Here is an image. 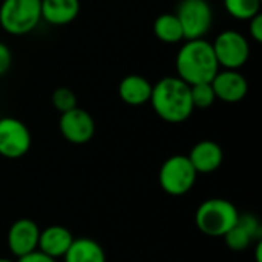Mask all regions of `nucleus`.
<instances>
[{"label": "nucleus", "mask_w": 262, "mask_h": 262, "mask_svg": "<svg viewBox=\"0 0 262 262\" xmlns=\"http://www.w3.org/2000/svg\"><path fill=\"white\" fill-rule=\"evenodd\" d=\"M239 212L233 203L224 198H210L201 203L195 212V224L207 236L223 238L236 226Z\"/></svg>", "instance_id": "7ed1b4c3"}, {"label": "nucleus", "mask_w": 262, "mask_h": 262, "mask_svg": "<svg viewBox=\"0 0 262 262\" xmlns=\"http://www.w3.org/2000/svg\"><path fill=\"white\" fill-rule=\"evenodd\" d=\"M64 262H106L103 247L92 238H77L63 256Z\"/></svg>", "instance_id": "dca6fc26"}, {"label": "nucleus", "mask_w": 262, "mask_h": 262, "mask_svg": "<svg viewBox=\"0 0 262 262\" xmlns=\"http://www.w3.org/2000/svg\"><path fill=\"white\" fill-rule=\"evenodd\" d=\"M80 14V0H41V20L51 26H66Z\"/></svg>", "instance_id": "4468645a"}, {"label": "nucleus", "mask_w": 262, "mask_h": 262, "mask_svg": "<svg viewBox=\"0 0 262 262\" xmlns=\"http://www.w3.org/2000/svg\"><path fill=\"white\" fill-rule=\"evenodd\" d=\"M41 21V0H3L0 28L9 35H26Z\"/></svg>", "instance_id": "20e7f679"}, {"label": "nucleus", "mask_w": 262, "mask_h": 262, "mask_svg": "<svg viewBox=\"0 0 262 262\" xmlns=\"http://www.w3.org/2000/svg\"><path fill=\"white\" fill-rule=\"evenodd\" d=\"M40 227L29 218H21L12 223L8 230V249L15 258L26 256L38 247Z\"/></svg>", "instance_id": "9d476101"}, {"label": "nucleus", "mask_w": 262, "mask_h": 262, "mask_svg": "<svg viewBox=\"0 0 262 262\" xmlns=\"http://www.w3.org/2000/svg\"><path fill=\"white\" fill-rule=\"evenodd\" d=\"M178 78L189 86L210 83L220 71L212 43L206 38L186 40L175 57Z\"/></svg>", "instance_id": "f03ea898"}, {"label": "nucleus", "mask_w": 262, "mask_h": 262, "mask_svg": "<svg viewBox=\"0 0 262 262\" xmlns=\"http://www.w3.org/2000/svg\"><path fill=\"white\" fill-rule=\"evenodd\" d=\"M152 94V83L138 74L126 75L118 84V95L123 103L129 106H143L149 103Z\"/></svg>", "instance_id": "2eb2a0df"}, {"label": "nucleus", "mask_w": 262, "mask_h": 262, "mask_svg": "<svg viewBox=\"0 0 262 262\" xmlns=\"http://www.w3.org/2000/svg\"><path fill=\"white\" fill-rule=\"evenodd\" d=\"M52 106L60 112L64 114L77 107V95L69 88H57L51 97Z\"/></svg>", "instance_id": "412c9836"}, {"label": "nucleus", "mask_w": 262, "mask_h": 262, "mask_svg": "<svg viewBox=\"0 0 262 262\" xmlns=\"http://www.w3.org/2000/svg\"><path fill=\"white\" fill-rule=\"evenodd\" d=\"M12 61V54L8 48V45L0 41V75L6 74Z\"/></svg>", "instance_id": "b1692460"}, {"label": "nucleus", "mask_w": 262, "mask_h": 262, "mask_svg": "<svg viewBox=\"0 0 262 262\" xmlns=\"http://www.w3.org/2000/svg\"><path fill=\"white\" fill-rule=\"evenodd\" d=\"M216 61L223 69L239 71L250 58V45L246 35L235 29L223 31L212 43Z\"/></svg>", "instance_id": "423d86ee"}, {"label": "nucleus", "mask_w": 262, "mask_h": 262, "mask_svg": "<svg viewBox=\"0 0 262 262\" xmlns=\"http://www.w3.org/2000/svg\"><path fill=\"white\" fill-rule=\"evenodd\" d=\"M149 103L161 120L172 124L189 120L195 111L190 98V86L181 78L172 75L152 84Z\"/></svg>", "instance_id": "f257e3e1"}, {"label": "nucleus", "mask_w": 262, "mask_h": 262, "mask_svg": "<svg viewBox=\"0 0 262 262\" xmlns=\"http://www.w3.org/2000/svg\"><path fill=\"white\" fill-rule=\"evenodd\" d=\"M0 262H14V261H11V259H6V258H0Z\"/></svg>", "instance_id": "a878e982"}, {"label": "nucleus", "mask_w": 262, "mask_h": 262, "mask_svg": "<svg viewBox=\"0 0 262 262\" xmlns=\"http://www.w3.org/2000/svg\"><path fill=\"white\" fill-rule=\"evenodd\" d=\"M17 262H57V261H55V259H52V258H49V256H46L45 253H41V252L35 250V252H32V253H29V255H26V256L17 258Z\"/></svg>", "instance_id": "393cba45"}, {"label": "nucleus", "mask_w": 262, "mask_h": 262, "mask_svg": "<svg viewBox=\"0 0 262 262\" xmlns=\"http://www.w3.org/2000/svg\"><path fill=\"white\" fill-rule=\"evenodd\" d=\"M74 239L75 238L72 236L71 230H68L66 227L49 226V227L40 230L37 250L52 259L63 258L66 255V252L69 250Z\"/></svg>", "instance_id": "f8f14e48"}, {"label": "nucleus", "mask_w": 262, "mask_h": 262, "mask_svg": "<svg viewBox=\"0 0 262 262\" xmlns=\"http://www.w3.org/2000/svg\"><path fill=\"white\" fill-rule=\"evenodd\" d=\"M249 34L250 37L256 41L261 43L262 41V14H256L255 17H252L249 20Z\"/></svg>", "instance_id": "5701e85b"}, {"label": "nucleus", "mask_w": 262, "mask_h": 262, "mask_svg": "<svg viewBox=\"0 0 262 262\" xmlns=\"http://www.w3.org/2000/svg\"><path fill=\"white\" fill-rule=\"evenodd\" d=\"M216 100L224 103H239L249 92V83L239 71L223 69L210 81Z\"/></svg>", "instance_id": "9b49d317"}, {"label": "nucleus", "mask_w": 262, "mask_h": 262, "mask_svg": "<svg viewBox=\"0 0 262 262\" xmlns=\"http://www.w3.org/2000/svg\"><path fill=\"white\" fill-rule=\"evenodd\" d=\"M154 34L160 41L167 43V45H175V43H180L181 40H184L183 28H181L177 15L170 14V12L161 14L155 18Z\"/></svg>", "instance_id": "f3484780"}, {"label": "nucleus", "mask_w": 262, "mask_h": 262, "mask_svg": "<svg viewBox=\"0 0 262 262\" xmlns=\"http://www.w3.org/2000/svg\"><path fill=\"white\" fill-rule=\"evenodd\" d=\"M187 158L190 160L196 173H212L223 164L224 152L218 143L212 140H203L192 147Z\"/></svg>", "instance_id": "ddd939ff"}, {"label": "nucleus", "mask_w": 262, "mask_h": 262, "mask_svg": "<svg viewBox=\"0 0 262 262\" xmlns=\"http://www.w3.org/2000/svg\"><path fill=\"white\" fill-rule=\"evenodd\" d=\"M58 129L61 137L72 144H86L94 138L95 134V121L92 115L81 109L75 107L60 115Z\"/></svg>", "instance_id": "1a4fd4ad"}, {"label": "nucleus", "mask_w": 262, "mask_h": 262, "mask_svg": "<svg viewBox=\"0 0 262 262\" xmlns=\"http://www.w3.org/2000/svg\"><path fill=\"white\" fill-rule=\"evenodd\" d=\"M190 98H192L193 109H209L216 101L210 83H200L190 86Z\"/></svg>", "instance_id": "6ab92c4d"}, {"label": "nucleus", "mask_w": 262, "mask_h": 262, "mask_svg": "<svg viewBox=\"0 0 262 262\" xmlns=\"http://www.w3.org/2000/svg\"><path fill=\"white\" fill-rule=\"evenodd\" d=\"M262 0H224L226 11L236 20H250L261 12Z\"/></svg>", "instance_id": "a211bd4d"}, {"label": "nucleus", "mask_w": 262, "mask_h": 262, "mask_svg": "<svg viewBox=\"0 0 262 262\" xmlns=\"http://www.w3.org/2000/svg\"><path fill=\"white\" fill-rule=\"evenodd\" d=\"M32 144V135L29 127L14 118H0V157L8 160H18L25 157Z\"/></svg>", "instance_id": "6e6552de"}, {"label": "nucleus", "mask_w": 262, "mask_h": 262, "mask_svg": "<svg viewBox=\"0 0 262 262\" xmlns=\"http://www.w3.org/2000/svg\"><path fill=\"white\" fill-rule=\"evenodd\" d=\"M196 170L187 155H173L167 158L158 172L160 187L172 196H183L192 190L196 183Z\"/></svg>", "instance_id": "39448f33"}, {"label": "nucleus", "mask_w": 262, "mask_h": 262, "mask_svg": "<svg viewBox=\"0 0 262 262\" xmlns=\"http://www.w3.org/2000/svg\"><path fill=\"white\" fill-rule=\"evenodd\" d=\"M238 224H239V226H241L253 239H259L262 236L261 223L258 221L256 216H253V215H250V213H246V215H241V213H239Z\"/></svg>", "instance_id": "4be33fe9"}, {"label": "nucleus", "mask_w": 262, "mask_h": 262, "mask_svg": "<svg viewBox=\"0 0 262 262\" xmlns=\"http://www.w3.org/2000/svg\"><path fill=\"white\" fill-rule=\"evenodd\" d=\"M184 40L204 38L213 23V11L207 0H181L175 12Z\"/></svg>", "instance_id": "0eeeda50"}, {"label": "nucleus", "mask_w": 262, "mask_h": 262, "mask_svg": "<svg viewBox=\"0 0 262 262\" xmlns=\"http://www.w3.org/2000/svg\"><path fill=\"white\" fill-rule=\"evenodd\" d=\"M223 238H224L227 247L230 250H233V252H243V250H246L252 244V241H253V238L238 223Z\"/></svg>", "instance_id": "aec40b11"}]
</instances>
